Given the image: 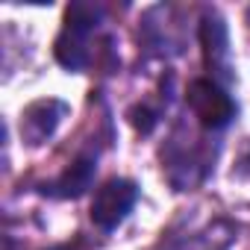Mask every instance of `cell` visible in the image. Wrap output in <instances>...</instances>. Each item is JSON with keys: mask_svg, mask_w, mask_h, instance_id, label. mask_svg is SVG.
<instances>
[{"mask_svg": "<svg viewBox=\"0 0 250 250\" xmlns=\"http://www.w3.org/2000/svg\"><path fill=\"white\" fill-rule=\"evenodd\" d=\"M100 27V6L94 3H71L65 9V24L56 39V62L68 71H83L91 65V42Z\"/></svg>", "mask_w": 250, "mask_h": 250, "instance_id": "cell-1", "label": "cell"}, {"mask_svg": "<svg viewBox=\"0 0 250 250\" xmlns=\"http://www.w3.org/2000/svg\"><path fill=\"white\" fill-rule=\"evenodd\" d=\"M209 165H212V156L206 153V147L197 139L188 142V136H183V130H177L162 150V171L177 191L194 188L209 174Z\"/></svg>", "mask_w": 250, "mask_h": 250, "instance_id": "cell-2", "label": "cell"}, {"mask_svg": "<svg viewBox=\"0 0 250 250\" xmlns=\"http://www.w3.org/2000/svg\"><path fill=\"white\" fill-rule=\"evenodd\" d=\"M186 103L194 115V121L206 133H218L229 127V121L235 118V100L227 94V88L215 80H191L186 88Z\"/></svg>", "mask_w": 250, "mask_h": 250, "instance_id": "cell-3", "label": "cell"}, {"mask_svg": "<svg viewBox=\"0 0 250 250\" xmlns=\"http://www.w3.org/2000/svg\"><path fill=\"white\" fill-rule=\"evenodd\" d=\"M136 200H139V186H136L133 180L112 177V180H106V183L94 191L88 218H91L94 227H100V229L109 232V229H115L118 224L127 221V215L133 212Z\"/></svg>", "mask_w": 250, "mask_h": 250, "instance_id": "cell-4", "label": "cell"}, {"mask_svg": "<svg viewBox=\"0 0 250 250\" xmlns=\"http://www.w3.org/2000/svg\"><path fill=\"white\" fill-rule=\"evenodd\" d=\"M200 47H203V62L212 74L215 83L232 80L229 74V39H227V24L221 21L218 12H206L200 21Z\"/></svg>", "mask_w": 250, "mask_h": 250, "instance_id": "cell-5", "label": "cell"}, {"mask_svg": "<svg viewBox=\"0 0 250 250\" xmlns=\"http://www.w3.org/2000/svg\"><path fill=\"white\" fill-rule=\"evenodd\" d=\"M68 115V106L62 100H36L21 112V136L27 145H44L56 127L62 124V118Z\"/></svg>", "mask_w": 250, "mask_h": 250, "instance_id": "cell-6", "label": "cell"}, {"mask_svg": "<svg viewBox=\"0 0 250 250\" xmlns=\"http://www.w3.org/2000/svg\"><path fill=\"white\" fill-rule=\"evenodd\" d=\"M94 171H97V156H91V153L77 156L56 180H50V183L42 186V194L56 197V200L83 197V194L91 188V183H94Z\"/></svg>", "mask_w": 250, "mask_h": 250, "instance_id": "cell-7", "label": "cell"}, {"mask_svg": "<svg viewBox=\"0 0 250 250\" xmlns=\"http://www.w3.org/2000/svg\"><path fill=\"white\" fill-rule=\"evenodd\" d=\"M232 235H235V227H232V224L215 221V224H209L203 232H194L188 241L177 244L174 250H227L229 241H232Z\"/></svg>", "mask_w": 250, "mask_h": 250, "instance_id": "cell-8", "label": "cell"}, {"mask_svg": "<svg viewBox=\"0 0 250 250\" xmlns=\"http://www.w3.org/2000/svg\"><path fill=\"white\" fill-rule=\"evenodd\" d=\"M130 124L142 133V136H150L156 130V124H159V109L147 106V103H139L130 109Z\"/></svg>", "mask_w": 250, "mask_h": 250, "instance_id": "cell-9", "label": "cell"}, {"mask_svg": "<svg viewBox=\"0 0 250 250\" xmlns=\"http://www.w3.org/2000/svg\"><path fill=\"white\" fill-rule=\"evenodd\" d=\"M238 171H241V174H250V150L241 156V162H238Z\"/></svg>", "mask_w": 250, "mask_h": 250, "instance_id": "cell-10", "label": "cell"}, {"mask_svg": "<svg viewBox=\"0 0 250 250\" xmlns=\"http://www.w3.org/2000/svg\"><path fill=\"white\" fill-rule=\"evenodd\" d=\"M50 250H80V244H56V247H50Z\"/></svg>", "mask_w": 250, "mask_h": 250, "instance_id": "cell-11", "label": "cell"}]
</instances>
